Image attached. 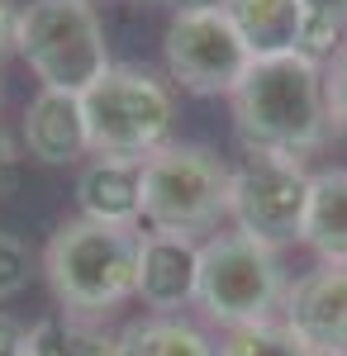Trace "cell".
<instances>
[{
    "label": "cell",
    "instance_id": "obj_2",
    "mask_svg": "<svg viewBox=\"0 0 347 356\" xmlns=\"http://www.w3.org/2000/svg\"><path fill=\"white\" fill-rule=\"evenodd\" d=\"M138 238L134 228H109L91 219H67L48 238L43 271L67 318H95L124 300H134L138 280Z\"/></svg>",
    "mask_w": 347,
    "mask_h": 356
},
{
    "label": "cell",
    "instance_id": "obj_14",
    "mask_svg": "<svg viewBox=\"0 0 347 356\" xmlns=\"http://www.w3.org/2000/svg\"><path fill=\"white\" fill-rule=\"evenodd\" d=\"M229 19L238 24L242 43L257 62L262 57H295V48H300V24H304L300 0H233Z\"/></svg>",
    "mask_w": 347,
    "mask_h": 356
},
{
    "label": "cell",
    "instance_id": "obj_15",
    "mask_svg": "<svg viewBox=\"0 0 347 356\" xmlns=\"http://www.w3.org/2000/svg\"><path fill=\"white\" fill-rule=\"evenodd\" d=\"M124 356H219L214 337L181 314H143L119 332Z\"/></svg>",
    "mask_w": 347,
    "mask_h": 356
},
{
    "label": "cell",
    "instance_id": "obj_4",
    "mask_svg": "<svg viewBox=\"0 0 347 356\" xmlns=\"http://www.w3.org/2000/svg\"><path fill=\"white\" fill-rule=\"evenodd\" d=\"M286 266L276 247H262L242 233H214L200 243V280H195V304L219 328H252L271 323L276 309L286 304Z\"/></svg>",
    "mask_w": 347,
    "mask_h": 356
},
{
    "label": "cell",
    "instance_id": "obj_1",
    "mask_svg": "<svg viewBox=\"0 0 347 356\" xmlns=\"http://www.w3.org/2000/svg\"><path fill=\"white\" fill-rule=\"evenodd\" d=\"M229 100H233V134L242 152L300 162L333 129L323 105V67L304 62L300 53L252 62Z\"/></svg>",
    "mask_w": 347,
    "mask_h": 356
},
{
    "label": "cell",
    "instance_id": "obj_16",
    "mask_svg": "<svg viewBox=\"0 0 347 356\" xmlns=\"http://www.w3.org/2000/svg\"><path fill=\"white\" fill-rule=\"evenodd\" d=\"M29 356H124V352H119V337L57 314V318H38L29 328Z\"/></svg>",
    "mask_w": 347,
    "mask_h": 356
},
{
    "label": "cell",
    "instance_id": "obj_22",
    "mask_svg": "<svg viewBox=\"0 0 347 356\" xmlns=\"http://www.w3.org/2000/svg\"><path fill=\"white\" fill-rule=\"evenodd\" d=\"M300 10L309 19H328V24L347 29V0H300Z\"/></svg>",
    "mask_w": 347,
    "mask_h": 356
},
{
    "label": "cell",
    "instance_id": "obj_6",
    "mask_svg": "<svg viewBox=\"0 0 347 356\" xmlns=\"http://www.w3.org/2000/svg\"><path fill=\"white\" fill-rule=\"evenodd\" d=\"M229 176L210 147L167 143L153 157H143V223L153 233L195 238L229 219Z\"/></svg>",
    "mask_w": 347,
    "mask_h": 356
},
{
    "label": "cell",
    "instance_id": "obj_17",
    "mask_svg": "<svg viewBox=\"0 0 347 356\" xmlns=\"http://www.w3.org/2000/svg\"><path fill=\"white\" fill-rule=\"evenodd\" d=\"M219 356H309V347L295 337L286 323H252V328H233L224 332Z\"/></svg>",
    "mask_w": 347,
    "mask_h": 356
},
{
    "label": "cell",
    "instance_id": "obj_24",
    "mask_svg": "<svg viewBox=\"0 0 347 356\" xmlns=\"http://www.w3.org/2000/svg\"><path fill=\"white\" fill-rule=\"evenodd\" d=\"M233 0H171L176 15H224Z\"/></svg>",
    "mask_w": 347,
    "mask_h": 356
},
{
    "label": "cell",
    "instance_id": "obj_7",
    "mask_svg": "<svg viewBox=\"0 0 347 356\" xmlns=\"http://www.w3.org/2000/svg\"><path fill=\"white\" fill-rule=\"evenodd\" d=\"M309 186L314 176L291 157H262L247 152L229 176V219L233 233L262 247L304 243V214H309Z\"/></svg>",
    "mask_w": 347,
    "mask_h": 356
},
{
    "label": "cell",
    "instance_id": "obj_13",
    "mask_svg": "<svg viewBox=\"0 0 347 356\" xmlns=\"http://www.w3.org/2000/svg\"><path fill=\"white\" fill-rule=\"evenodd\" d=\"M304 247L323 266H347V166L314 176L309 214H304Z\"/></svg>",
    "mask_w": 347,
    "mask_h": 356
},
{
    "label": "cell",
    "instance_id": "obj_12",
    "mask_svg": "<svg viewBox=\"0 0 347 356\" xmlns=\"http://www.w3.org/2000/svg\"><path fill=\"white\" fill-rule=\"evenodd\" d=\"M81 219L109 228H138L143 219V162L129 157H95L77 176Z\"/></svg>",
    "mask_w": 347,
    "mask_h": 356
},
{
    "label": "cell",
    "instance_id": "obj_11",
    "mask_svg": "<svg viewBox=\"0 0 347 356\" xmlns=\"http://www.w3.org/2000/svg\"><path fill=\"white\" fill-rule=\"evenodd\" d=\"M24 147L33 162L43 166H67L91 152V138H86V114H81V95L67 90H43L29 100L24 110Z\"/></svg>",
    "mask_w": 347,
    "mask_h": 356
},
{
    "label": "cell",
    "instance_id": "obj_5",
    "mask_svg": "<svg viewBox=\"0 0 347 356\" xmlns=\"http://www.w3.org/2000/svg\"><path fill=\"white\" fill-rule=\"evenodd\" d=\"M20 57L43 90L81 95L109 67L105 24L91 0H29L20 10Z\"/></svg>",
    "mask_w": 347,
    "mask_h": 356
},
{
    "label": "cell",
    "instance_id": "obj_23",
    "mask_svg": "<svg viewBox=\"0 0 347 356\" xmlns=\"http://www.w3.org/2000/svg\"><path fill=\"white\" fill-rule=\"evenodd\" d=\"M15 166H20V147H15V143H10V134L0 129V191H10Z\"/></svg>",
    "mask_w": 347,
    "mask_h": 356
},
{
    "label": "cell",
    "instance_id": "obj_3",
    "mask_svg": "<svg viewBox=\"0 0 347 356\" xmlns=\"http://www.w3.org/2000/svg\"><path fill=\"white\" fill-rule=\"evenodd\" d=\"M81 114H86V138H91L95 157L143 162L171 143L176 100H171L167 81L153 72L109 67L100 81H91L81 90Z\"/></svg>",
    "mask_w": 347,
    "mask_h": 356
},
{
    "label": "cell",
    "instance_id": "obj_8",
    "mask_svg": "<svg viewBox=\"0 0 347 356\" xmlns=\"http://www.w3.org/2000/svg\"><path fill=\"white\" fill-rule=\"evenodd\" d=\"M171 81L190 95H233L257 57L247 53L238 24L224 15H171L162 33Z\"/></svg>",
    "mask_w": 347,
    "mask_h": 356
},
{
    "label": "cell",
    "instance_id": "obj_21",
    "mask_svg": "<svg viewBox=\"0 0 347 356\" xmlns=\"http://www.w3.org/2000/svg\"><path fill=\"white\" fill-rule=\"evenodd\" d=\"M10 53H20V5L0 0V62Z\"/></svg>",
    "mask_w": 347,
    "mask_h": 356
},
{
    "label": "cell",
    "instance_id": "obj_19",
    "mask_svg": "<svg viewBox=\"0 0 347 356\" xmlns=\"http://www.w3.org/2000/svg\"><path fill=\"white\" fill-rule=\"evenodd\" d=\"M323 105H328V124L347 129V38L343 48L323 62Z\"/></svg>",
    "mask_w": 347,
    "mask_h": 356
},
{
    "label": "cell",
    "instance_id": "obj_18",
    "mask_svg": "<svg viewBox=\"0 0 347 356\" xmlns=\"http://www.w3.org/2000/svg\"><path fill=\"white\" fill-rule=\"evenodd\" d=\"M29 285V243L0 228V300L24 295Z\"/></svg>",
    "mask_w": 347,
    "mask_h": 356
},
{
    "label": "cell",
    "instance_id": "obj_9",
    "mask_svg": "<svg viewBox=\"0 0 347 356\" xmlns=\"http://www.w3.org/2000/svg\"><path fill=\"white\" fill-rule=\"evenodd\" d=\"M281 323L309 347V352H347V266H314L300 275L286 304Z\"/></svg>",
    "mask_w": 347,
    "mask_h": 356
},
{
    "label": "cell",
    "instance_id": "obj_10",
    "mask_svg": "<svg viewBox=\"0 0 347 356\" xmlns=\"http://www.w3.org/2000/svg\"><path fill=\"white\" fill-rule=\"evenodd\" d=\"M195 280H200V243L195 238L148 233L138 243L134 300H143V309L181 314L186 304H195Z\"/></svg>",
    "mask_w": 347,
    "mask_h": 356
},
{
    "label": "cell",
    "instance_id": "obj_20",
    "mask_svg": "<svg viewBox=\"0 0 347 356\" xmlns=\"http://www.w3.org/2000/svg\"><path fill=\"white\" fill-rule=\"evenodd\" d=\"M0 356H29V323L0 309Z\"/></svg>",
    "mask_w": 347,
    "mask_h": 356
}]
</instances>
